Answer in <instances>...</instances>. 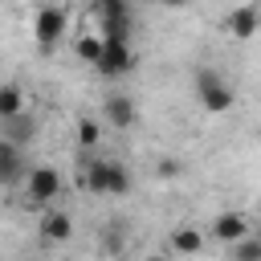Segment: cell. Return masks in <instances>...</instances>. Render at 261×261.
Wrapping results in <instances>:
<instances>
[{
  "label": "cell",
  "instance_id": "6da1fadb",
  "mask_svg": "<svg viewBox=\"0 0 261 261\" xmlns=\"http://www.w3.org/2000/svg\"><path fill=\"white\" fill-rule=\"evenodd\" d=\"M90 16L98 20V37H102L106 45H130V24H135V16H130V8H126L122 0H98V4L90 8Z\"/></svg>",
  "mask_w": 261,
  "mask_h": 261
},
{
  "label": "cell",
  "instance_id": "7a4b0ae2",
  "mask_svg": "<svg viewBox=\"0 0 261 261\" xmlns=\"http://www.w3.org/2000/svg\"><path fill=\"white\" fill-rule=\"evenodd\" d=\"M192 86H196V98H200V106H204V110L224 114V110L232 106V86H228L212 65H200V69H196V77H192Z\"/></svg>",
  "mask_w": 261,
  "mask_h": 261
},
{
  "label": "cell",
  "instance_id": "3957f363",
  "mask_svg": "<svg viewBox=\"0 0 261 261\" xmlns=\"http://www.w3.org/2000/svg\"><path fill=\"white\" fill-rule=\"evenodd\" d=\"M65 29H69V8H61V4H41V8H37V16H33V37H37L41 49H53V45L65 37Z\"/></svg>",
  "mask_w": 261,
  "mask_h": 261
},
{
  "label": "cell",
  "instance_id": "277c9868",
  "mask_svg": "<svg viewBox=\"0 0 261 261\" xmlns=\"http://www.w3.org/2000/svg\"><path fill=\"white\" fill-rule=\"evenodd\" d=\"M24 196L33 200V204H49V200H57L61 196V175H57V167H29V175H24Z\"/></svg>",
  "mask_w": 261,
  "mask_h": 261
},
{
  "label": "cell",
  "instance_id": "5b68a950",
  "mask_svg": "<svg viewBox=\"0 0 261 261\" xmlns=\"http://www.w3.org/2000/svg\"><path fill=\"white\" fill-rule=\"evenodd\" d=\"M208 232H212L220 245H241V241H249V216H241V212H220Z\"/></svg>",
  "mask_w": 261,
  "mask_h": 261
},
{
  "label": "cell",
  "instance_id": "8992f818",
  "mask_svg": "<svg viewBox=\"0 0 261 261\" xmlns=\"http://www.w3.org/2000/svg\"><path fill=\"white\" fill-rule=\"evenodd\" d=\"M135 69V49L130 45H106L102 61H98V73L102 77H126Z\"/></svg>",
  "mask_w": 261,
  "mask_h": 261
},
{
  "label": "cell",
  "instance_id": "52a82bcc",
  "mask_svg": "<svg viewBox=\"0 0 261 261\" xmlns=\"http://www.w3.org/2000/svg\"><path fill=\"white\" fill-rule=\"evenodd\" d=\"M102 114H106V122L118 126V130H130L135 118H139V110H135V102H130L126 94H110V98L102 102Z\"/></svg>",
  "mask_w": 261,
  "mask_h": 261
},
{
  "label": "cell",
  "instance_id": "ba28073f",
  "mask_svg": "<svg viewBox=\"0 0 261 261\" xmlns=\"http://www.w3.org/2000/svg\"><path fill=\"white\" fill-rule=\"evenodd\" d=\"M224 29H228L237 41L257 37V4H241V8H232V12L224 16Z\"/></svg>",
  "mask_w": 261,
  "mask_h": 261
},
{
  "label": "cell",
  "instance_id": "9c48e42d",
  "mask_svg": "<svg viewBox=\"0 0 261 261\" xmlns=\"http://www.w3.org/2000/svg\"><path fill=\"white\" fill-rule=\"evenodd\" d=\"M110 163L114 159H86L82 163V184L94 196H110Z\"/></svg>",
  "mask_w": 261,
  "mask_h": 261
},
{
  "label": "cell",
  "instance_id": "30bf717a",
  "mask_svg": "<svg viewBox=\"0 0 261 261\" xmlns=\"http://www.w3.org/2000/svg\"><path fill=\"white\" fill-rule=\"evenodd\" d=\"M41 237H45V241H69V237H73V216L61 212V208L45 212V216H41Z\"/></svg>",
  "mask_w": 261,
  "mask_h": 261
},
{
  "label": "cell",
  "instance_id": "8fae6325",
  "mask_svg": "<svg viewBox=\"0 0 261 261\" xmlns=\"http://www.w3.org/2000/svg\"><path fill=\"white\" fill-rule=\"evenodd\" d=\"M102 53H106V41H102L98 33H77V41H73V57H77V61H86V65L98 69Z\"/></svg>",
  "mask_w": 261,
  "mask_h": 261
},
{
  "label": "cell",
  "instance_id": "7c38bea8",
  "mask_svg": "<svg viewBox=\"0 0 261 261\" xmlns=\"http://www.w3.org/2000/svg\"><path fill=\"white\" fill-rule=\"evenodd\" d=\"M0 126H4L0 139H8V143H16V147H24V143L37 135V118H33V114H16V118H8V122H0Z\"/></svg>",
  "mask_w": 261,
  "mask_h": 261
},
{
  "label": "cell",
  "instance_id": "4fadbf2b",
  "mask_svg": "<svg viewBox=\"0 0 261 261\" xmlns=\"http://www.w3.org/2000/svg\"><path fill=\"white\" fill-rule=\"evenodd\" d=\"M20 167H24L20 147H16V143H8V139H0V179H4V184H16Z\"/></svg>",
  "mask_w": 261,
  "mask_h": 261
},
{
  "label": "cell",
  "instance_id": "5bb4252c",
  "mask_svg": "<svg viewBox=\"0 0 261 261\" xmlns=\"http://www.w3.org/2000/svg\"><path fill=\"white\" fill-rule=\"evenodd\" d=\"M16 114H24V90L16 82H4L0 86V122H8Z\"/></svg>",
  "mask_w": 261,
  "mask_h": 261
},
{
  "label": "cell",
  "instance_id": "9a60e30c",
  "mask_svg": "<svg viewBox=\"0 0 261 261\" xmlns=\"http://www.w3.org/2000/svg\"><path fill=\"white\" fill-rule=\"evenodd\" d=\"M171 249H175V253H184V257H196V253L204 249V232H200V228H192V224H179V228L171 232Z\"/></svg>",
  "mask_w": 261,
  "mask_h": 261
},
{
  "label": "cell",
  "instance_id": "2e32d148",
  "mask_svg": "<svg viewBox=\"0 0 261 261\" xmlns=\"http://www.w3.org/2000/svg\"><path fill=\"white\" fill-rule=\"evenodd\" d=\"M228 261H261V237H249L228 249Z\"/></svg>",
  "mask_w": 261,
  "mask_h": 261
},
{
  "label": "cell",
  "instance_id": "e0dca14e",
  "mask_svg": "<svg viewBox=\"0 0 261 261\" xmlns=\"http://www.w3.org/2000/svg\"><path fill=\"white\" fill-rule=\"evenodd\" d=\"M98 139H102L98 122H94V118H77V143L90 151V147H98Z\"/></svg>",
  "mask_w": 261,
  "mask_h": 261
},
{
  "label": "cell",
  "instance_id": "ac0fdd59",
  "mask_svg": "<svg viewBox=\"0 0 261 261\" xmlns=\"http://www.w3.org/2000/svg\"><path fill=\"white\" fill-rule=\"evenodd\" d=\"M122 192H130V171L114 159L110 163V196H122Z\"/></svg>",
  "mask_w": 261,
  "mask_h": 261
},
{
  "label": "cell",
  "instance_id": "d6986e66",
  "mask_svg": "<svg viewBox=\"0 0 261 261\" xmlns=\"http://www.w3.org/2000/svg\"><path fill=\"white\" fill-rule=\"evenodd\" d=\"M122 237H126V232H122V224L114 220V224L102 232V249H106V253H118V249H122Z\"/></svg>",
  "mask_w": 261,
  "mask_h": 261
},
{
  "label": "cell",
  "instance_id": "ffe728a7",
  "mask_svg": "<svg viewBox=\"0 0 261 261\" xmlns=\"http://www.w3.org/2000/svg\"><path fill=\"white\" fill-rule=\"evenodd\" d=\"M155 171H159V179H175L179 175V159H159Z\"/></svg>",
  "mask_w": 261,
  "mask_h": 261
},
{
  "label": "cell",
  "instance_id": "44dd1931",
  "mask_svg": "<svg viewBox=\"0 0 261 261\" xmlns=\"http://www.w3.org/2000/svg\"><path fill=\"white\" fill-rule=\"evenodd\" d=\"M143 261H167V257H163V253H147Z\"/></svg>",
  "mask_w": 261,
  "mask_h": 261
},
{
  "label": "cell",
  "instance_id": "7402d4cb",
  "mask_svg": "<svg viewBox=\"0 0 261 261\" xmlns=\"http://www.w3.org/2000/svg\"><path fill=\"white\" fill-rule=\"evenodd\" d=\"M257 33H261V4H257Z\"/></svg>",
  "mask_w": 261,
  "mask_h": 261
}]
</instances>
